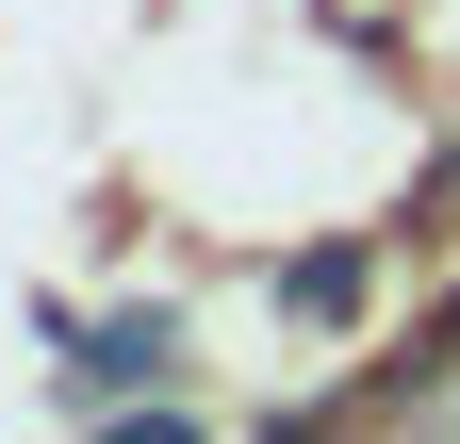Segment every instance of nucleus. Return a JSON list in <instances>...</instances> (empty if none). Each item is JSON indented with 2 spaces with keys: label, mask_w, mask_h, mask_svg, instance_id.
<instances>
[{
  "label": "nucleus",
  "mask_w": 460,
  "mask_h": 444,
  "mask_svg": "<svg viewBox=\"0 0 460 444\" xmlns=\"http://www.w3.org/2000/svg\"><path fill=\"white\" fill-rule=\"evenodd\" d=\"M164 362H181V329H164V313H115V329H83V395H148Z\"/></svg>",
  "instance_id": "nucleus-1"
},
{
  "label": "nucleus",
  "mask_w": 460,
  "mask_h": 444,
  "mask_svg": "<svg viewBox=\"0 0 460 444\" xmlns=\"http://www.w3.org/2000/svg\"><path fill=\"white\" fill-rule=\"evenodd\" d=\"M362 280H378V263H362V247H313V263H296V280H279V297H296L313 329H345V313H362Z\"/></svg>",
  "instance_id": "nucleus-2"
}]
</instances>
